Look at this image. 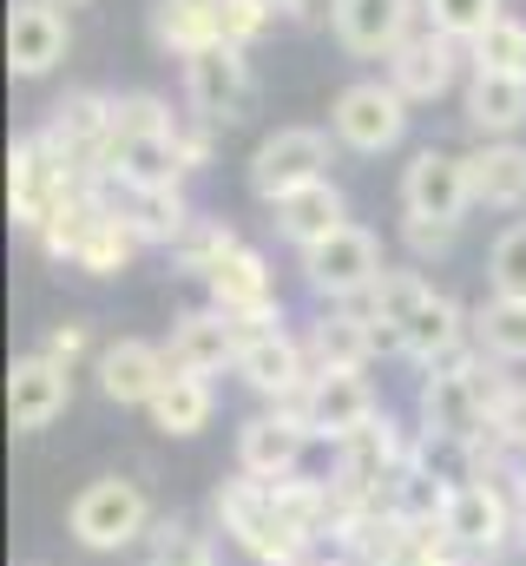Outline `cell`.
I'll use <instances>...</instances> for the list:
<instances>
[{
	"label": "cell",
	"instance_id": "32",
	"mask_svg": "<svg viewBox=\"0 0 526 566\" xmlns=\"http://www.w3.org/2000/svg\"><path fill=\"white\" fill-rule=\"evenodd\" d=\"M93 191H99V185H93ZM138 251H145V244L132 238V224L106 205V198H99V218H93V231H86V244H80L73 271H80V277H119Z\"/></svg>",
	"mask_w": 526,
	"mask_h": 566
},
{
	"label": "cell",
	"instance_id": "18",
	"mask_svg": "<svg viewBox=\"0 0 526 566\" xmlns=\"http://www.w3.org/2000/svg\"><path fill=\"white\" fill-rule=\"evenodd\" d=\"M238 349H244V329L218 303L185 310L171 323V336H165V356H171L178 376H224V369H238Z\"/></svg>",
	"mask_w": 526,
	"mask_h": 566
},
{
	"label": "cell",
	"instance_id": "30",
	"mask_svg": "<svg viewBox=\"0 0 526 566\" xmlns=\"http://www.w3.org/2000/svg\"><path fill=\"white\" fill-rule=\"evenodd\" d=\"M151 428L158 434H171V441H191V434H204L211 416H218V389H211V376H165V389L151 396Z\"/></svg>",
	"mask_w": 526,
	"mask_h": 566
},
{
	"label": "cell",
	"instance_id": "33",
	"mask_svg": "<svg viewBox=\"0 0 526 566\" xmlns=\"http://www.w3.org/2000/svg\"><path fill=\"white\" fill-rule=\"evenodd\" d=\"M474 349H487L494 363H526V296L474 303Z\"/></svg>",
	"mask_w": 526,
	"mask_h": 566
},
{
	"label": "cell",
	"instance_id": "41",
	"mask_svg": "<svg viewBox=\"0 0 526 566\" xmlns=\"http://www.w3.org/2000/svg\"><path fill=\"white\" fill-rule=\"evenodd\" d=\"M218 13H224V40L244 46V53L276 27V0H218Z\"/></svg>",
	"mask_w": 526,
	"mask_h": 566
},
{
	"label": "cell",
	"instance_id": "45",
	"mask_svg": "<svg viewBox=\"0 0 526 566\" xmlns=\"http://www.w3.org/2000/svg\"><path fill=\"white\" fill-rule=\"evenodd\" d=\"M514 501H520V554H526V488L514 494Z\"/></svg>",
	"mask_w": 526,
	"mask_h": 566
},
{
	"label": "cell",
	"instance_id": "46",
	"mask_svg": "<svg viewBox=\"0 0 526 566\" xmlns=\"http://www.w3.org/2000/svg\"><path fill=\"white\" fill-rule=\"evenodd\" d=\"M46 7H60V13H73V7H93V0H46Z\"/></svg>",
	"mask_w": 526,
	"mask_h": 566
},
{
	"label": "cell",
	"instance_id": "3",
	"mask_svg": "<svg viewBox=\"0 0 526 566\" xmlns=\"http://www.w3.org/2000/svg\"><path fill=\"white\" fill-rule=\"evenodd\" d=\"M80 191H86V178L46 145V133L13 139V151H7V205H13V224L27 238H40Z\"/></svg>",
	"mask_w": 526,
	"mask_h": 566
},
{
	"label": "cell",
	"instance_id": "42",
	"mask_svg": "<svg viewBox=\"0 0 526 566\" xmlns=\"http://www.w3.org/2000/svg\"><path fill=\"white\" fill-rule=\"evenodd\" d=\"M401 238H408V251H414V258H441V251H454L461 224H434V218H401Z\"/></svg>",
	"mask_w": 526,
	"mask_h": 566
},
{
	"label": "cell",
	"instance_id": "17",
	"mask_svg": "<svg viewBox=\"0 0 526 566\" xmlns=\"http://www.w3.org/2000/svg\"><path fill=\"white\" fill-rule=\"evenodd\" d=\"M93 376H99V396L119 402V409H151V396L165 389L171 376V356L165 343H145V336H113L93 349Z\"/></svg>",
	"mask_w": 526,
	"mask_h": 566
},
{
	"label": "cell",
	"instance_id": "35",
	"mask_svg": "<svg viewBox=\"0 0 526 566\" xmlns=\"http://www.w3.org/2000/svg\"><path fill=\"white\" fill-rule=\"evenodd\" d=\"M145 566H218V541H211L198 521L165 514V521L151 527V560Z\"/></svg>",
	"mask_w": 526,
	"mask_h": 566
},
{
	"label": "cell",
	"instance_id": "7",
	"mask_svg": "<svg viewBox=\"0 0 526 566\" xmlns=\"http://www.w3.org/2000/svg\"><path fill=\"white\" fill-rule=\"evenodd\" d=\"M382 277H389L382 238L362 231V224H343L336 238H323L316 251H303V283L316 296H329V303H362Z\"/></svg>",
	"mask_w": 526,
	"mask_h": 566
},
{
	"label": "cell",
	"instance_id": "4",
	"mask_svg": "<svg viewBox=\"0 0 526 566\" xmlns=\"http://www.w3.org/2000/svg\"><path fill=\"white\" fill-rule=\"evenodd\" d=\"M151 527H158L151 494H145L132 474H99V481H86V488L73 494V507H66V534H73L86 554H119L132 541H145Z\"/></svg>",
	"mask_w": 526,
	"mask_h": 566
},
{
	"label": "cell",
	"instance_id": "28",
	"mask_svg": "<svg viewBox=\"0 0 526 566\" xmlns=\"http://www.w3.org/2000/svg\"><path fill=\"white\" fill-rule=\"evenodd\" d=\"M428 290H434V283L421 277V271H394V264H389V277L356 303V310L369 316V329H376V349H382V356H401V329L414 323V310L428 303Z\"/></svg>",
	"mask_w": 526,
	"mask_h": 566
},
{
	"label": "cell",
	"instance_id": "23",
	"mask_svg": "<svg viewBox=\"0 0 526 566\" xmlns=\"http://www.w3.org/2000/svg\"><path fill=\"white\" fill-rule=\"evenodd\" d=\"M270 224H276V238H283V244L316 251L323 238H336V231L349 224V198H343V185H336V178H316V185L283 191V198L270 205Z\"/></svg>",
	"mask_w": 526,
	"mask_h": 566
},
{
	"label": "cell",
	"instance_id": "14",
	"mask_svg": "<svg viewBox=\"0 0 526 566\" xmlns=\"http://www.w3.org/2000/svg\"><path fill=\"white\" fill-rule=\"evenodd\" d=\"M204 296H211L224 316H238V329H270V323H283V296H276L270 258H263L257 244H238V251L204 277Z\"/></svg>",
	"mask_w": 526,
	"mask_h": 566
},
{
	"label": "cell",
	"instance_id": "26",
	"mask_svg": "<svg viewBox=\"0 0 526 566\" xmlns=\"http://www.w3.org/2000/svg\"><path fill=\"white\" fill-rule=\"evenodd\" d=\"M467 185H474V205L487 211H526V145L481 139L467 151Z\"/></svg>",
	"mask_w": 526,
	"mask_h": 566
},
{
	"label": "cell",
	"instance_id": "29",
	"mask_svg": "<svg viewBox=\"0 0 526 566\" xmlns=\"http://www.w3.org/2000/svg\"><path fill=\"white\" fill-rule=\"evenodd\" d=\"M224 40V13L218 0H158L151 7V46L171 53V60H191L204 46Z\"/></svg>",
	"mask_w": 526,
	"mask_h": 566
},
{
	"label": "cell",
	"instance_id": "22",
	"mask_svg": "<svg viewBox=\"0 0 526 566\" xmlns=\"http://www.w3.org/2000/svg\"><path fill=\"white\" fill-rule=\"evenodd\" d=\"M73 33H66V13L46 7V0H13L7 7V66L13 80H46L60 60H66Z\"/></svg>",
	"mask_w": 526,
	"mask_h": 566
},
{
	"label": "cell",
	"instance_id": "21",
	"mask_svg": "<svg viewBox=\"0 0 526 566\" xmlns=\"http://www.w3.org/2000/svg\"><path fill=\"white\" fill-rule=\"evenodd\" d=\"M73 409V369L53 363V356H20L13 376H7V416H13V434H40Z\"/></svg>",
	"mask_w": 526,
	"mask_h": 566
},
{
	"label": "cell",
	"instance_id": "13",
	"mask_svg": "<svg viewBox=\"0 0 526 566\" xmlns=\"http://www.w3.org/2000/svg\"><path fill=\"white\" fill-rule=\"evenodd\" d=\"M316 178H329V133H316V126H276L251 151V191L263 205H276L283 191L316 185Z\"/></svg>",
	"mask_w": 526,
	"mask_h": 566
},
{
	"label": "cell",
	"instance_id": "19",
	"mask_svg": "<svg viewBox=\"0 0 526 566\" xmlns=\"http://www.w3.org/2000/svg\"><path fill=\"white\" fill-rule=\"evenodd\" d=\"M414 20H421V0H329L336 46L356 60H389L414 33Z\"/></svg>",
	"mask_w": 526,
	"mask_h": 566
},
{
	"label": "cell",
	"instance_id": "44",
	"mask_svg": "<svg viewBox=\"0 0 526 566\" xmlns=\"http://www.w3.org/2000/svg\"><path fill=\"white\" fill-rule=\"evenodd\" d=\"M316 7H323V0H276V13H290V20H309Z\"/></svg>",
	"mask_w": 526,
	"mask_h": 566
},
{
	"label": "cell",
	"instance_id": "25",
	"mask_svg": "<svg viewBox=\"0 0 526 566\" xmlns=\"http://www.w3.org/2000/svg\"><path fill=\"white\" fill-rule=\"evenodd\" d=\"M303 349H309V369L323 376V369H369L382 349H376V329H369V316L356 310V303H336V310H323L309 329H303Z\"/></svg>",
	"mask_w": 526,
	"mask_h": 566
},
{
	"label": "cell",
	"instance_id": "27",
	"mask_svg": "<svg viewBox=\"0 0 526 566\" xmlns=\"http://www.w3.org/2000/svg\"><path fill=\"white\" fill-rule=\"evenodd\" d=\"M461 113L481 139H514L526 126V73H474Z\"/></svg>",
	"mask_w": 526,
	"mask_h": 566
},
{
	"label": "cell",
	"instance_id": "15",
	"mask_svg": "<svg viewBox=\"0 0 526 566\" xmlns=\"http://www.w3.org/2000/svg\"><path fill=\"white\" fill-rule=\"evenodd\" d=\"M316 448V434L303 422V409H263L238 428V474L251 481H290L303 474V454Z\"/></svg>",
	"mask_w": 526,
	"mask_h": 566
},
{
	"label": "cell",
	"instance_id": "36",
	"mask_svg": "<svg viewBox=\"0 0 526 566\" xmlns=\"http://www.w3.org/2000/svg\"><path fill=\"white\" fill-rule=\"evenodd\" d=\"M178 113L158 93H113V139H178Z\"/></svg>",
	"mask_w": 526,
	"mask_h": 566
},
{
	"label": "cell",
	"instance_id": "6",
	"mask_svg": "<svg viewBox=\"0 0 526 566\" xmlns=\"http://www.w3.org/2000/svg\"><path fill=\"white\" fill-rule=\"evenodd\" d=\"M441 527H448V541L467 560H501L507 547H520V501H514V488L481 474V481L448 494V521Z\"/></svg>",
	"mask_w": 526,
	"mask_h": 566
},
{
	"label": "cell",
	"instance_id": "37",
	"mask_svg": "<svg viewBox=\"0 0 526 566\" xmlns=\"http://www.w3.org/2000/svg\"><path fill=\"white\" fill-rule=\"evenodd\" d=\"M467 66H474V73H526V20L501 13V20L467 46Z\"/></svg>",
	"mask_w": 526,
	"mask_h": 566
},
{
	"label": "cell",
	"instance_id": "40",
	"mask_svg": "<svg viewBox=\"0 0 526 566\" xmlns=\"http://www.w3.org/2000/svg\"><path fill=\"white\" fill-rule=\"evenodd\" d=\"M487 283H494V296H526V218H514V224L494 238V251H487Z\"/></svg>",
	"mask_w": 526,
	"mask_h": 566
},
{
	"label": "cell",
	"instance_id": "5",
	"mask_svg": "<svg viewBox=\"0 0 526 566\" xmlns=\"http://www.w3.org/2000/svg\"><path fill=\"white\" fill-rule=\"evenodd\" d=\"M185 99H191V119H204V126H238V119H251V106H257L251 53L231 46V40L191 53V60H185Z\"/></svg>",
	"mask_w": 526,
	"mask_h": 566
},
{
	"label": "cell",
	"instance_id": "8",
	"mask_svg": "<svg viewBox=\"0 0 526 566\" xmlns=\"http://www.w3.org/2000/svg\"><path fill=\"white\" fill-rule=\"evenodd\" d=\"M251 396H263L270 409H296L303 389H309V349L296 329L270 323V329H244V349H238V369H231Z\"/></svg>",
	"mask_w": 526,
	"mask_h": 566
},
{
	"label": "cell",
	"instance_id": "1",
	"mask_svg": "<svg viewBox=\"0 0 526 566\" xmlns=\"http://www.w3.org/2000/svg\"><path fill=\"white\" fill-rule=\"evenodd\" d=\"M507 396V363H494L487 349H461L434 369H421V396H414V422L421 434H448V441H481L494 422V402Z\"/></svg>",
	"mask_w": 526,
	"mask_h": 566
},
{
	"label": "cell",
	"instance_id": "38",
	"mask_svg": "<svg viewBox=\"0 0 526 566\" xmlns=\"http://www.w3.org/2000/svg\"><path fill=\"white\" fill-rule=\"evenodd\" d=\"M93 218H99V191L86 185V191H80V198H73V205H66L40 238H33V244H40L53 264H73V258H80V244H86V231H93Z\"/></svg>",
	"mask_w": 526,
	"mask_h": 566
},
{
	"label": "cell",
	"instance_id": "12",
	"mask_svg": "<svg viewBox=\"0 0 526 566\" xmlns=\"http://www.w3.org/2000/svg\"><path fill=\"white\" fill-rule=\"evenodd\" d=\"M303 422L316 441H343V434H356V428H369L382 416V396H376V382H369V369H323V376H309V389H303Z\"/></svg>",
	"mask_w": 526,
	"mask_h": 566
},
{
	"label": "cell",
	"instance_id": "11",
	"mask_svg": "<svg viewBox=\"0 0 526 566\" xmlns=\"http://www.w3.org/2000/svg\"><path fill=\"white\" fill-rule=\"evenodd\" d=\"M474 205V185H467V158L461 151H441V145H421L408 165H401V218H434V224H461Z\"/></svg>",
	"mask_w": 526,
	"mask_h": 566
},
{
	"label": "cell",
	"instance_id": "16",
	"mask_svg": "<svg viewBox=\"0 0 526 566\" xmlns=\"http://www.w3.org/2000/svg\"><path fill=\"white\" fill-rule=\"evenodd\" d=\"M461 60H467L461 40H448V33H434V27H414V33L389 53V86L408 99V106H428V99L454 93Z\"/></svg>",
	"mask_w": 526,
	"mask_h": 566
},
{
	"label": "cell",
	"instance_id": "2",
	"mask_svg": "<svg viewBox=\"0 0 526 566\" xmlns=\"http://www.w3.org/2000/svg\"><path fill=\"white\" fill-rule=\"evenodd\" d=\"M211 521H218V534H224L244 560H257V566H296V560L316 554V547L290 527V514H283V501H276V481H251V474L224 481V488L211 494Z\"/></svg>",
	"mask_w": 526,
	"mask_h": 566
},
{
	"label": "cell",
	"instance_id": "39",
	"mask_svg": "<svg viewBox=\"0 0 526 566\" xmlns=\"http://www.w3.org/2000/svg\"><path fill=\"white\" fill-rule=\"evenodd\" d=\"M421 20L461 46H474L494 20H501V0H421Z\"/></svg>",
	"mask_w": 526,
	"mask_h": 566
},
{
	"label": "cell",
	"instance_id": "31",
	"mask_svg": "<svg viewBox=\"0 0 526 566\" xmlns=\"http://www.w3.org/2000/svg\"><path fill=\"white\" fill-rule=\"evenodd\" d=\"M99 178H106V185H132V191H145V185H185L191 171H185L178 139H113V158H106Z\"/></svg>",
	"mask_w": 526,
	"mask_h": 566
},
{
	"label": "cell",
	"instance_id": "24",
	"mask_svg": "<svg viewBox=\"0 0 526 566\" xmlns=\"http://www.w3.org/2000/svg\"><path fill=\"white\" fill-rule=\"evenodd\" d=\"M461 349H474V310H467L461 296H448V290H428V303H421L414 323L401 329V356H408L414 369H434V363H448V356H461Z\"/></svg>",
	"mask_w": 526,
	"mask_h": 566
},
{
	"label": "cell",
	"instance_id": "10",
	"mask_svg": "<svg viewBox=\"0 0 526 566\" xmlns=\"http://www.w3.org/2000/svg\"><path fill=\"white\" fill-rule=\"evenodd\" d=\"M408 99L394 93L389 80H356V86H343L336 93V106H329V133L349 145V151H362V158H376V151H394V145L408 139Z\"/></svg>",
	"mask_w": 526,
	"mask_h": 566
},
{
	"label": "cell",
	"instance_id": "20",
	"mask_svg": "<svg viewBox=\"0 0 526 566\" xmlns=\"http://www.w3.org/2000/svg\"><path fill=\"white\" fill-rule=\"evenodd\" d=\"M99 185V198L119 211L132 224V238L145 244V251H171L185 231H191V198H185V185H145V191H132V185H106V178H93Z\"/></svg>",
	"mask_w": 526,
	"mask_h": 566
},
{
	"label": "cell",
	"instance_id": "34",
	"mask_svg": "<svg viewBox=\"0 0 526 566\" xmlns=\"http://www.w3.org/2000/svg\"><path fill=\"white\" fill-rule=\"evenodd\" d=\"M238 244H244V238H238L224 218H204V211H198V218H191V231L171 244V258H178V271H191V277L204 283L224 258H231V251H238Z\"/></svg>",
	"mask_w": 526,
	"mask_h": 566
},
{
	"label": "cell",
	"instance_id": "9",
	"mask_svg": "<svg viewBox=\"0 0 526 566\" xmlns=\"http://www.w3.org/2000/svg\"><path fill=\"white\" fill-rule=\"evenodd\" d=\"M46 145L93 185L99 171H106V158H113V93H99V86H73L53 113H46Z\"/></svg>",
	"mask_w": 526,
	"mask_h": 566
},
{
	"label": "cell",
	"instance_id": "43",
	"mask_svg": "<svg viewBox=\"0 0 526 566\" xmlns=\"http://www.w3.org/2000/svg\"><path fill=\"white\" fill-rule=\"evenodd\" d=\"M86 343H93V336H86V323H60V329L40 343V356H53V363H66V369H73V363L86 356Z\"/></svg>",
	"mask_w": 526,
	"mask_h": 566
}]
</instances>
